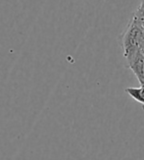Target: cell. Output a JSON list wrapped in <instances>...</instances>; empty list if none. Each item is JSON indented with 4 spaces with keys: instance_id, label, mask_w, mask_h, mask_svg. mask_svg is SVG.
I'll list each match as a JSON object with an SVG mask.
<instances>
[{
    "instance_id": "5",
    "label": "cell",
    "mask_w": 144,
    "mask_h": 160,
    "mask_svg": "<svg viewBox=\"0 0 144 160\" xmlns=\"http://www.w3.org/2000/svg\"><path fill=\"white\" fill-rule=\"evenodd\" d=\"M139 51L144 55V33H143V37H142L141 42H140V45H139Z\"/></svg>"
},
{
    "instance_id": "4",
    "label": "cell",
    "mask_w": 144,
    "mask_h": 160,
    "mask_svg": "<svg viewBox=\"0 0 144 160\" xmlns=\"http://www.w3.org/2000/svg\"><path fill=\"white\" fill-rule=\"evenodd\" d=\"M133 17L136 19L137 22L144 28V0H142L139 6L137 7V9L134 12Z\"/></svg>"
},
{
    "instance_id": "2",
    "label": "cell",
    "mask_w": 144,
    "mask_h": 160,
    "mask_svg": "<svg viewBox=\"0 0 144 160\" xmlns=\"http://www.w3.org/2000/svg\"><path fill=\"white\" fill-rule=\"evenodd\" d=\"M127 64L133 74L136 76L137 80L139 81L140 85L144 86V55L138 51L135 57Z\"/></svg>"
},
{
    "instance_id": "1",
    "label": "cell",
    "mask_w": 144,
    "mask_h": 160,
    "mask_svg": "<svg viewBox=\"0 0 144 160\" xmlns=\"http://www.w3.org/2000/svg\"><path fill=\"white\" fill-rule=\"evenodd\" d=\"M143 33L144 28L137 22L134 17H132L121 36L122 49L127 63H129L139 51Z\"/></svg>"
},
{
    "instance_id": "3",
    "label": "cell",
    "mask_w": 144,
    "mask_h": 160,
    "mask_svg": "<svg viewBox=\"0 0 144 160\" xmlns=\"http://www.w3.org/2000/svg\"><path fill=\"white\" fill-rule=\"evenodd\" d=\"M125 92L135 101L144 105V86H140L139 88H127Z\"/></svg>"
}]
</instances>
